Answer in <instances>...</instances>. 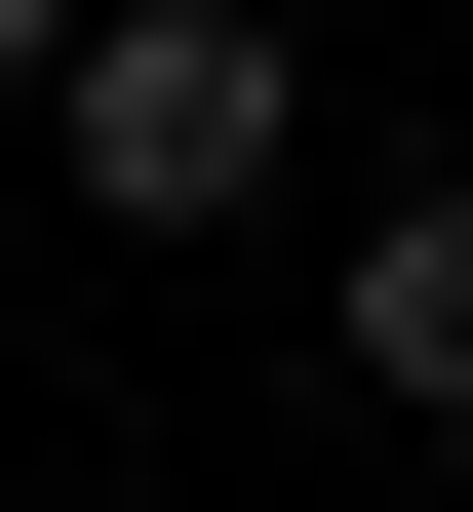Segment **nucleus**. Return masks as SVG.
I'll list each match as a JSON object with an SVG mask.
<instances>
[{"instance_id":"obj_1","label":"nucleus","mask_w":473,"mask_h":512,"mask_svg":"<svg viewBox=\"0 0 473 512\" xmlns=\"http://www.w3.org/2000/svg\"><path fill=\"white\" fill-rule=\"evenodd\" d=\"M79 197H119V237H237L276 197V40L237 0H79Z\"/></svg>"},{"instance_id":"obj_2","label":"nucleus","mask_w":473,"mask_h":512,"mask_svg":"<svg viewBox=\"0 0 473 512\" xmlns=\"http://www.w3.org/2000/svg\"><path fill=\"white\" fill-rule=\"evenodd\" d=\"M355 394H395V434H473V197H395V237H355Z\"/></svg>"},{"instance_id":"obj_3","label":"nucleus","mask_w":473,"mask_h":512,"mask_svg":"<svg viewBox=\"0 0 473 512\" xmlns=\"http://www.w3.org/2000/svg\"><path fill=\"white\" fill-rule=\"evenodd\" d=\"M0 79H79V0H0Z\"/></svg>"}]
</instances>
